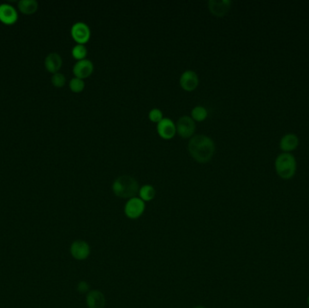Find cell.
Returning <instances> with one entry per match:
<instances>
[{
  "label": "cell",
  "mask_w": 309,
  "mask_h": 308,
  "mask_svg": "<svg viewBox=\"0 0 309 308\" xmlns=\"http://www.w3.org/2000/svg\"><path fill=\"white\" fill-rule=\"evenodd\" d=\"M191 116L194 120L203 121L207 118L208 112L203 106H196L192 110Z\"/></svg>",
  "instance_id": "obj_18"
},
{
  "label": "cell",
  "mask_w": 309,
  "mask_h": 308,
  "mask_svg": "<svg viewBox=\"0 0 309 308\" xmlns=\"http://www.w3.org/2000/svg\"><path fill=\"white\" fill-rule=\"evenodd\" d=\"M177 131L182 138H190L195 131V120L189 116H183L178 119Z\"/></svg>",
  "instance_id": "obj_7"
},
{
  "label": "cell",
  "mask_w": 309,
  "mask_h": 308,
  "mask_svg": "<svg viewBox=\"0 0 309 308\" xmlns=\"http://www.w3.org/2000/svg\"><path fill=\"white\" fill-rule=\"evenodd\" d=\"M87 48H86L85 46L84 45H76V46H74L73 48V50H72V54H73V57L75 58V59L78 60H83L85 59L86 56H87Z\"/></svg>",
  "instance_id": "obj_19"
},
{
  "label": "cell",
  "mask_w": 309,
  "mask_h": 308,
  "mask_svg": "<svg viewBox=\"0 0 309 308\" xmlns=\"http://www.w3.org/2000/svg\"><path fill=\"white\" fill-rule=\"evenodd\" d=\"M18 9L24 15H33L38 9V2L36 0H20Z\"/></svg>",
  "instance_id": "obj_15"
},
{
  "label": "cell",
  "mask_w": 309,
  "mask_h": 308,
  "mask_svg": "<svg viewBox=\"0 0 309 308\" xmlns=\"http://www.w3.org/2000/svg\"><path fill=\"white\" fill-rule=\"evenodd\" d=\"M86 304L88 308H105V295L99 290H91L86 296Z\"/></svg>",
  "instance_id": "obj_12"
},
{
  "label": "cell",
  "mask_w": 309,
  "mask_h": 308,
  "mask_svg": "<svg viewBox=\"0 0 309 308\" xmlns=\"http://www.w3.org/2000/svg\"><path fill=\"white\" fill-rule=\"evenodd\" d=\"M296 159L289 153L284 152L276 159V172L283 178H290L293 177L296 171Z\"/></svg>",
  "instance_id": "obj_3"
},
{
  "label": "cell",
  "mask_w": 309,
  "mask_h": 308,
  "mask_svg": "<svg viewBox=\"0 0 309 308\" xmlns=\"http://www.w3.org/2000/svg\"><path fill=\"white\" fill-rule=\"evenodd\" d=\"M194 308H206L204 306H197V307H195Z\"/></svg>",
  "instance_id": "obj_24"
},
{
  "label": "cell",
  "mask_w": 309,
  "mask_h": 308,
  "mask_svg": "<svg viewBox=\"0 0 309 308\" xmlns=\"http://www.w3.org/2000/svg\"><path fill=\"white\" fill-rule=\"evenodd\" d=\"M18 19V14L16 9L9 4H1L0 5V21L7 25H14Z\"/></svg>",
  "instance_id": "obj_9"
},
{
  "label": "cell",
  "mask_w": 309,
  "mask_h": 308,
  "mask_svg": "<svg viewBox=\"0 0 309 308\" xmlns=\"http://www.w3.org/2000/svg\"><path fill=\"white\" fill-rule=\"evenodd\" d=\"M51 81H52V83H53L54 87L62 88L63 86L65 84L66 78L63 73L56 72V73H53V76L51 78Z\"/></svg>",
  "instance_id": "obj_21"
},
{
  "label": "cell",
  "mask_w": 309,
  "mask_h": 308,
  "mask_svg": "<svg viewBox=\"0 0 309 308\" xmlns=\"http://www.w3.org/2000/svg\"><path fill=\"white\" fill-rule=\"evenodd\" d=\"M308 304H309V297H308Z\"/></svg>",
  "instance_id": "obj_25"
},
{
  "label": "cell",
  "mask_w": 309,
  "mask_h": 308,
  "mask_svg": "<svg viewBox=\"0 0 309 308\" xmlns=\"http://www.w3.org/2000/svg\"><path fill=\"white\" fill-rule=\"evenodd\" d=\"M145 202L142 201L139 197H133L129 199L124 207V212L126 216L131 220H136L145 211Z\"/></svg>",
  "instance_id": "obj_4"
},
{
  "label": "cell",
  "mask_w": 309,
  "mask_h": 308,
  "mask_svg": "<svg viewBox=\"0 0 309 308\" xmlns=\"http://www.w3.org/2000/svg\"><path fill=\"white\" fill-rule=\"evenodd\" d=\"M231 2L230 0H210L208 7L211 13L216 16H223L230 10Z\"/></svg>",
  "instance_id": "obj_13"
},
{
  "label": "cell",
  "mask_w": 309,
  "mask_h": 308,
  "mask_svg": "<svg viewBox=\"0 0 309 308\" xmlns=\"http://www.w3.org/2000/svg\"><path fill=\"white\" fill-rule=\"evenodd\" d=\"M70 252L73 259L77 260H85L91 254V247L85 241L77 240L72 243L70 247Z\"/></svg>",
  "instance_id": "obj_6"
},
{
  "label": "cell",
  "mask_w": 309,
  "mask_h": 308,
  "mask_svg": "<svg viewBox=\"0 0 309 308\" xmlns=\"http://www.w3.org/2000/svg\"><path fill=\"white\" fill-rule=\"evenodd\" d=\"M71 34L74 41H76L80 45H83L91 37V29L85 23L76 22L71 28Z\"/></svg>",
  "instance_id": "obj_5"
},
{
  "label": "cell",
  "mask_w": 309,
  "mask_h": 308,
  "mask_svg": "<svg viewBox=\"0 0 309 308\" xmlns=\"http://www.w3.org/2000/svg\"><path fill=\"white\" fill-rule=\"evenodd\" d=\"M148 118L153 122L158 123L161 119H163V112L159 109H152L148 113Z\"/></svg>",
  "instance_id": "obj_22"
},
{
  "label": "cell",
  "mask_w": 309,
  "mask_h": 308,
  "mask_svg": "<svg viewBox=\"0 0 309 308\" xmlns=\"http://www.w3.org/2000/svg\"><path fill=\"white\" fill-rule=\"evenodd\" d=\"M112 191L116 196L122 199H130L136 197L139 191V185L134 177L129 175H122L113 182Z\"/></svg>",
  "instance_id": "obj_2"
},
{
  "label": "cell",
  "mask_w": 309,
  "mask_h": 308,
  "mask_svg": "<svg viewBox=\"0 0 309 308\" xmlns=\"http://www.w3.org/2000/svg\"><path fill=\"white\" fill-rule=\"evenodd\" d=\"M159 136L164 139H171L177 133V125L168 118H163L158 123Z\"/></svg>",
  "instance_id": "obj_8"
},
{
  "label": "cell",
  "mask_w": 309,
  "mask_h": 308,
  "mask_svg": "<svg viewBox=\"0 0 309 308\" xmlns=\"http://www.w3.org/2000/svg\"><path fill=\"white\" fill-rule=\"evenodd\" d=\"M199 84V78L196 72L188 70L182 73L180 77V85L188 92L194 91Z\"/></svg>",
  "instance_id": "obj_11"
},
{
  "label": "cell",
  "mask_w": 309,
  "mask_h": 308,
  "mask_svg": "<svg viewBox=\"0 0 309 308\" xmlns=\"http://www.w3.org/2000/svg\"><path fill=\"white\" fill-rule=\"evenodd\" d=\"M77 290L81 294H85L90 292V285L86 281H80L77 285Z\"/></svg>",
  "instance_id": "obj_23"
},
{
  "label": "cell",
  "mask_w": 309,
  "mask_h": 308,
  "mask_svg": "<svg viewBox=\"0 0 309 308\" xmlns=\"http://www.w3.org/2000/svg\"><path fill=\"white\" fill-rule=\"evenodd\" d=\"M188 151L199 163H207L214 155L215 145L211 138L205 135H196L188 143Z\"/></svg>",
  "instance_id": "obj_1"
},
{
  "label": "cell",
  "mask_w": 309,
  "mask_h": 308,
  "mask_svg": "<svg viewBox=\"0 0 309 308\" xmlns=\"http://www.w3.org/2000/svg\"><path fill=\"white\" fill-rule=\"evenodd\" d=\"M69 86H70V89L73 92H81V91H83V89L85 87V83H84L83 80L75 77L70 81Z\"/></svg>",
  "instance_id": "obj_20"
},
{
  "label": "cell",
  "mask_w": 309,
  "mask_h": 308,
  "mask_svg": "<svg viewBox=\"0 0 309 308\" xmlns=\"http://www.w3.org/2000/svg\"><path fill=\"white\" fill-rule=\"evenodd\" d=\"M298 144V138L295 134H287L280 140V146L284 151L294 149Z\"/></svg>",
  "instance_id": "obj_16"
},
{
  "label": "cell",
  "mask_w": 309,
  "mask_h": 308,
  "mask_svg": "<svg viewBox=\"0 0 309 308\" xmlns=\"http://www.w3.org/2000/svg\"><path fill=\"white\" fill-rule=\"evenodd\" d=\"M93 69L94 66L92 61L88 59L80 60L73 66V74L75 77L83 80L92 74Z\"/></svg>",
  "instance_id": "obj_10"
},
{
  "label": "cell",
  "mask_w": 309,
  "mask_h": 308,
  "mask_svg": "<svg viewBox=\"0 0 309 308\" xmlns=\"http://www.w3.org/2000/svg\"><path fill=\"white\" fill-rule=\"evenodd\" d=\"M138 195L142 201L150 202L156 196V190L150 184H145L139 188Z\"/></svg>",
  "instance_id": "obj_17"
},
{
  "label": "cell",
  "mask_w": 309,
  "mask_h": 308,
  "mask_svg": "<svg viewBox=\"0 0 309 308\" xmlns=\"http://www.w3.org/2000/svg\"><path fill=\"white\" fill-rule=\"evenodd\" d=\"M63 65V59L59 53H49L45 59V66L46 70L52 73L58 72L61 67Z\"/></svg>",
  "instance_id": "obj_14"
}]
</instances>
